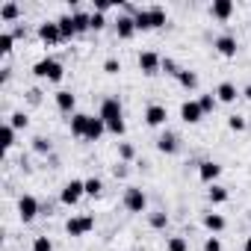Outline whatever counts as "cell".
<instances>
[{"instance_id":"ba28073f","label":"cell","mask_w":251,"mask_h":251,"mask_svg":"<svg viewBox=\"0 0 251 251\" xmlns=\"http://www.w3.org/2000/svg\"><path fill=\"white\" fill-rule=\"evenodd\" d=\"M39 39H42L45 45H56V42H62V30H59V24H56V21L42 24V27H39Z\"/></svg>"},{"instance_id":"d6986e66","label":"cell","mask_w":251,"mask_h":251,"mask_svg":"<svg viewBox=\"0 0 251 251\" xmlns=\"http://www.w3.org/2000/svg\"><path fill=\"white\" fill-rule=\"evenodd\" d=\"M74 103H77V98L71 95V92H56V106L62 109V112H74Z\"/></svg>"},{"instance_id":"2e32d148","label":"cell","mask_w":251,"mask_h":251,"mask_svg":"<svg viewBox=\"0 0 251 251\" xmlns=\"http://www.w3.org/2000/svg\"><path fill=\"white\" fill-rule=\"evenodd\" d=\"M103 130H106V121H103L100 115H98V118H89V130H86V139H92V142H95V139H100V136H103Z\"/></svg>"},{"instance_id":"484cf974","label":"cell","mask_w":251,"mask_h":251,"mask_svg":"<svg viewBox=\"0 0 251 251\" xmlns=\"http://www.w3.org/2000/svg\"><path fill=\"white\" fill-rule=\"evenodd\" d=\"M148 12H151V24H154V27H163V24H166V9H163V6H151Z\"/></svg>"},{"instance_id":"b9f144b4","label":"cell","mask_w":251,"mask_h":251,"mask_svg":"<svg viewBox=\"0 0 251 251\" xmlns=\"http://www.w3.org/2000/svg\"><path fill=\"white\" fill-rule=\"evenodd\" d=\"M118 151H121V157H124V160H130V157H133V148H130V145H121Z\"/></svg>"},{"instance_id":"1f68e13d","label":"cell","mask_w":251,"mask_h":251,"mask_svg":"<svg viewBox=\"0 0 251 251\" xmlns=\"http://www.w3.org/2000/svg\"><path fill=\"white\" fill-rule=\"evenodd\" d=\"M227 127H230V130H236V133H239V130H245V118H242V115H230V118H227Z\"/></svg>"},{"instance_id":"6da1fadb","label":"cell","mask_w":251,"mask_h":251,"mask_svg":"<svg viewBox=\"0 0 251 251\" xmlns=\"http://www.w3.org/2000/svg\"><path fill=\"white\" fill-rule=\"evenodd\" d=\"M100 118L106 121V130H109V133H115V136L124 133V118H121V103H118V98H103V103H100Z\"/></svg>"},{"instance_id":"ee69618b","label":"cell","mask_w":251,"mask_h":251,"mask_svg":"<svg viewBox=\"0 0 251 251\" xmlns=\"http://www.w3.org/2000/svg\"><path fill=\"white\" fill-rule=\"evenodd\" d=\"M242 95H245V98L251 100V86H245V92H242Z\"/></svg>"},{"instance_id":"7bdbcfd3","label":"cell","mask_w":251,"mask_h":251,"mask_svg":"<svg viewBox=\"0 0 251 251\" xmlns=\"http://www.w3.org/2000/svg\"><path fill=\"white\" fill-rule=\"evenodd\" d=\"M242 251H251V236L245 239V245H242Z\"/></svg>"},{"instance_id":"8d00e7d4","label":"cell","mask_w":251,"mask_h":251,"mask_svg":"<svg viewBox=\"0 0 251 251\" xmlns=\"http://www.w3.org/2000/svg\"><path fill=\"white\" fill-rule=\"evenodd\" d=\"M33 148H36V151H39V154H48V151H50V142H48V139H42V136H39V139H33Z\"/></svg>"},{"instance_id":"d6a6232c","label":"cell","mask_w":251,"mask_h":251,"mask_svg":"<svg viewBox=\"0 0 251 251\" xmlns=\"http://www.w3.org/2000/svg\"><path fill=\"white\" fill-rule=\"evenodd\" d=\"M189 245H186V239L183 236H172L169 239V251H186Z\"/></svg>"},{"instance_id":"9c48e42d","label":"cell","mask_w":251,"mask_h":251,"mask_svg":"<svg viewBox=\"0 0 251 251\" xmlns=\"http://www.w3.org/2000/svg\"><path fill=\"white\" fill-rule=\"evenodd\" d=\"M166 118H169V112H166V106H160V103H151V106L145 109V121L151 124V127H163Z\"/></svg>"},{"instance_id":"7c38bea8","label":"cell","mask_w":251,"mask_h":251,"mask_svg":"<svg viewBox=\"0 0 251 251\" xmlns=\"http://www.w3.org/2000/svg\"><path fill=\"white\" fill-rule=\"evenodd\" d=\"M210 15H213V18H219V21H227V18L233 15V3H230V0H213Z\"/></svg>"},{"instance_id":"9a60e30c","label":"cell","mask_w":251,"mask_h":251,"mask_svg":"<svg viewBox=\"0 0 251 251\" xmlns=\"http://www.w3.org/2000/svg\"><path fill=\"white\" fill-rule=\"evenodd\" d=\"M236 95H239V92H236V86H233V83H227V80H225V83H219V89H216V98H219L222 103H233V100H236Z\"/></svg>"},{"instance_id":"52a82bcc","label":"cell","mask_w":251,"mask_h":251,"mask_svg":"<svg viewBox=\"0 0 251 251\" xmlns=\"http://www.w3.org/2000/svg\"><path fill=\"white\" fill-rule=\"evenodd\" d=\"M36 213H39V201H36L33 195H21V198H18V216H21L24 222H33Z\"/></svg>"},{"instance_id":"ac0fdd59","label":"cell","mask_w":251,"mask_h":251,"mask_svg":"<svg viewBox=\"0 0 251 251\" xmlns=\"http://www.w3.org/2000/svg\"><path fill=\"white\" fill-rule=\"evenodd\" d=\"M115 27H118V36H121V39H130V36L136 33V21H133L130 15H121Z\"/></svg>"},{"instance_id":"603a6c76","label":"cell","mask_w":251,"mask_h":251,"mask_svg":"<svg viewBox=\"0 0 251 251\" xmlns=\"http://www.w3.org/2000/svg\"><path fill=\"white\" fill-rule=\"evenodd\" d=\"M0 145H3V148H12L15 145V127H12L9 121L0 127Z\"/></svg>"},{"instance_id":"cb8c5ba5","label":"cell","mask_w":251,"mask_h":251,"mask_svg":"<svg viewBox=\"0 0 251 251\" xmlns=\"http://www.w3.org/2000/svg\"><path fill=\"white\" fill-rule=\"evenodd\" d=\"M74 27H77V33H86V30H92V15L74 12Z\"/></svg>"},{"instance_id":"8fae6325","label":"cell","mask_w":251,"mask_h":251,"mask_svg":"<svg viewBox=\"0 0 251 251\" xmlns=\"http://www.w3.org/2000/svg\"><path fill=\"white\" fill-rule=\"evenodd\" d=\"M219 175H222V166H219V163H213V160H204V163L198 166V177H201L204 183H213Z\"/></svg>"},{"instance_id":"d590c367","label":"cell","mask_w":251,"mask_h":251,"mask_svg":"<svg viewBox=\"0 0 251 251\" xmlns=\"http://www.w3.org/2000/svg\"><path fill=\"white\" fill-rule=\"evenodd\" d=\"M103 71H106V74H118V71H121V62H118V59H106V62H103Z\"/></svg>"},{"instance_id":"30bf717a","label":"cell","mask_w":251,"mask_h":251,"mask_svg":"<svg viewBox=\"0 0 251 251\" xmlns=\"http://www.w3.org/2000/svg\"><path fill=\"white\" fill-rule=\"evenodd\" d=\"M163 65V59L154 53V50H145V53H139V68L145 71V74H157V68Z\"/></svg>"},{"instance_id":"ffe728a7","label":"cell","mask_w":251,"mask_h":251,"mask_svg":"<svg viewBox=\"0 0 251 251\" xmlns=\"http://www.w3.org/2000/svg\"><path fill=\"white\" fill-rule=\"evenodd\" d=\"M133 21H136V30H154L148 9H136V12H133Z\"/></svg>"},{"instance_id":"f1b7e54d","label":"cell","mask_w":251,"mask_h":251,"mask_svg":"<svg viewBox=\"0 0 251 251\" xmlns=\"http://www.w3.org/2000/svg\"><path fill=\"white\" fill-rule=\"evenodd\" d=\"M12 42H15V36H12V33H0V53H3V56L12 50Z\"/></svg>"},{"instance_id":"d4e9b609","label":"cell","mask_w":251,"mask_h":251,"mask_svg":"<svg viewBox=\"0 0 251 251\" xmlns=\"http://www.w3.org/2000/svg\"><path fill=\"white\" fill-rule=\"evenodd\" d=\"M177 83H180L183 89H195V86H198V77H195L192 71H180V74H177Z\"/></svg>"},{"instance_id":"277c9868","label":"cell","mask_w":251,"mask_h":251,"mask_svg":"<svg viewBox=\"0 0 251 251\" xmlns=\"http://www.w3.org/2000/svg\"><path fill=\"white\" fill-rule=\"evenodd\" d=\"M145 204H148L145 192H142L139 186H127V192H124V207H127L130 213H142Z\"/></svg>"},{"instance_id":"836d02e7","label":"cell","mask_w":251,"mask_h":251,"mask_svg":"<svg viewBox=\"0 0 251 251\" xmlns=\"http://www.w3.org/2000/svg\"><path fill=\"white\" fill-rule=\"evenodd\" d=\"M9 124H12L15 130H18V127H27V115H24V112H12V115H9Z\"/></svg>"},{"instance_id":"4dcf8cb0","label":"cell","mask_w":251,"mask_h":251,"mask_svg":"<svg viewBox=\"0 0 251 251\" xmlns=\"http://www.w3.org/2000/svg\"><path fill=\"white\" fill-rule=\"evenodd\" d=\"M33 251H53V242H50L48 236H36V242H33Z\"/></svg>"},{"instance_id":"e575fe53","label":"cell","mask_w":251,"mask_h":251,"mask_svg":"<svg viewBox=\"0 0 251 251\" xmlns=\"http://www.w3.org/2000/svg\"><path fill=\"white\" fill-rule=\"evenodd\" d=\"M216 100H219L216 95H204L198 103H201V109H204V112H210V109H216Z\"/></svg>"},{"instance_id":"74e56055","label":"cell","mask_w":251,"mask_h":251,"mask_svg":"<svg viewBox=\"0 0 251 251\" xmlns=\"http://www.w3.org/2000/svg\"><path fill=\"white\" fill-rule=\"evenodd\" d=\"M204 251H222V242H219V236H207V242H204Z\"/></svg>"},{"instance_id":"3957f363","label":"cell","mask_w":251,"mask_h":251,"mask_svg":"<svg viewBox=\"0 0 251 251\" xmlns=\"http://www.w3.org/2000/svg\"><path fill=\"white\" fill-rule=\"evenodd\" d=\"M83 195H86V180H68L62 186V192H59V201L68 204V207H74Z\"/></svg>"},{"instance_id":"7a4b0ae2","label":"cell","mask_w":251,"mask_h":251,"mask_svg":"<svg viewBox=\"0 0 251 251\" xmlns=\"http://www.w3.org/2000/svg\"><path fill=\"white\" fill-rule=\"evenodd\" d=\"M33 74H36V77H45V80H50V83H59L65 71H62V65H59L56 59H42V62L33 65Z\"/></svg>"},{"instance_id":"44dd1931","label":"cell","mask_w":251,"mask_h":251,"mask_svg":"<svg viewBox=\"0 0 251 251\" xmlns=\"http://www.w3.org/2000/svg\"><path fill=\"white\" fill-rule=\"evenodd\" d=\"M56 24H59V30H62V39H71V36H77V27H74V15H62Z\"/></svg>"},{"instance_id":"f546056e","label":"cell","mask_w":251,"mask_h":251,"mask_svg":"<svg viewBox=\"0 0 251 251\" xmlns=\"http://www.w3.org/2000/svg\"><path fill=\"white\" fill-rule=\"evenodd\" d=\"M100 189H103V183H100L98 177H89V180H86V195L95 198V195H100Z\"/></svg>"},{"instance_id":"5bb4252c","label":"cell","mask_w":251,"mask_h":251,"mask_svg":"<svg viewBox=\"0 0 251 251\" xmlns=\"http://www.w3.org/2000/svg\"><path fill=\"white\" fill-rule=\"evenodd\" d=\"M216 50H219L222 56H227V59L236 56V39H233V36H219V39H216Z\"/></svg>"},{"instance_id":"60d3db41","label":"cell","mask_w":251,"mask_h":251,"mask_svg":"<svg viewBox=\"0 0 251 251\" xmlns=\"http://www.w3.org/2000/svg\"><path fill=\"white\" fill-rule=\"evenodd\" d=\"M163 68H166V71H169V74H175V77H177V74H180V71H177V65H175V62H172V59H163Z\"/></svg>"},{"instance_id":"4fadbf2b","label":"cell","mask_w":251,"mask_h":251,"mask_svg":"<svg viewBox=\"0 0 251 251\" xmlns=\"http://www.w3.org/2000/svg\"><path fill=\"white\" fill-rule=\"evenodd\" d=\"M89 118H92V115H86V112H74V115H71V133H74V136L86 139V130H89Z\"/></svg>"},{"instance_id":"5b68a950","label":"cell","mask_w":251,"mask_h":251,"mask_svg":"<svg viewBox=\"0 0 251 251\" xmlns=\"http://www.w3.org/2000/svg\"><path fill=\"white\" fill-rule=\"evenodd\" d=\"M92 227H95V219H92V216H74V219H68V225H65L68 236H83V233H89Z\"/></svg>"},{"instance_id":"7402d4cb","label":"cell","mask_w":251,"mask_h":251,"mask_svg":"<svg viewBox=\"0 0 251 251\" xmlns=\"http://www.w3.org/2000/svg\"><path fill=\"white\" fill-rule=\"evenodd\" d=\"M204 227L213 230V233H219V230H225V219H222L219 213H207V216H204Z\"/></svg>"},{"instance_id":"8992f818","label":"cell","mask_w":251,"mask_h":251,"mask_svg":"<svg viewBox=\"0 0 251 251\" xmlns=\"http://www.w3.org/2000/svg\"><path fill=\"white\" fill-rule=\"evenodd\" d=\"M201 115H204V109H201L198 100H183V103H180V118H183L186 124H198Z\"/></svg>"},{"instance_id":"4316f807","label":"cell","mask_w":251,"mask_h":251,"mask_svg":"<svg viewBox=\"0 0 251 251\" xmlns=\"http://www.w3.org/2000/svg\"><path fill=\"white\" fill-rule=\"evenodd\" d=\"M210 201H213V204H225V201H227V189L213 183V189H210Z\"/></svg>"},{"instance_id":"83f0119b","label":"cell","mask_w":251,"mask_h":251,"mask_svg":"<svg viewBox=\"0 0 251 251\" xmlns=\"http://www.w3.org/2000/svg\"><path fill=\"white\" fill-rule=\"evenodd\" d=\"M0 18H3V21L18 18V6H15V3H3V6H0Z\"/></svg>"},{"instance_id":"ab89813d","label":"cell","mask_w":251,"mask_h":251,"mask_svg":"<svg viewBox=\"0 0 251 251\" xmlns=\"http://www.w3.org/2000/svg\"><path fill=\"white\" fill-rule=\"evenodd\" d=\"M166 222H169L166 213H154V216H151V225H154V227H166Z\"/></svg>"},{"instance_id":"f35d334b","label":"cell","mask_w":251,"mask_h":251,"mask_svg":"<svg viewBox=\"0 0 251 251\" xmlns=\"http://www.w3.org/2000/svg\"><path fill=\"white\" fill-rule=\"evenodd\" d=\"M103 27H106L103 12H95V15H92V30H103Z\"/></svg>"},{"instance_id":"e0dca14e","label":"cell","mask_w":251,"mask_h":251,"mask_svg":"<svg viewBox=\"0 0 251 251\" xmlns=\"http://www.w3.org/2000/svg\"><path fill=\"white\" fill-rule=\"evenodd\" d=\"M157 151H163V154H175V151H177V136L166 130V133L157 139Z\"/></svg>"}]
</instances>
